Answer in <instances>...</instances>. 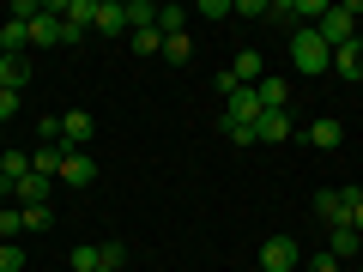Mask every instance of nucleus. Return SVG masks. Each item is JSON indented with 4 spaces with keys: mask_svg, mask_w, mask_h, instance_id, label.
<instances>
[{
    "mask_svg": "<svg viewBox=\"0 0 363 272\" xmlns=\"http://www.w3.org/2000/svg\"><path fill=\"white\" fill-rule=\"evenodd\" d=\"M0 272H25V248L18 242H0Z\"/></svg>",
    "mask_w": 363,
    "mask_h": 272,
    "instance_id": "cd10ccee",
    "label": "nucleus"
},
{
    "mask_svg": "<svg viewBox=\"0 0 363 272\" xmlns=\"http://www.w3.org/2000/svg\"><path fill=\"white\" fill-rule=\"evenodd\" d=\"M30 49H61V18H55L49 6L30 18Z\"/></svg>",
    "mask_w": 363,
    "mask_h": 272,
    "instance_id": "f8f14e48",
    "label": "nucleus"
},
{
    "mask_svg": "<svg viewBox=\"0 0 363 272\" xmlns=\"http://www.w3.org/2000/svg\"><path fill=\"white\" fill-rule=\"evenodd\" d=\"M315 218L333 230V224H345V188H321L315 194Z\"/></svg>",
    "mask_w": 363,
    "mask_h": 272,
    "instance_id": "ddd939ff",
    "label": "nucleus"
},
{
    "mask_svg": "<svg viewBox=\"0 0 363 272\" xmlns=\"http://www.w3.org/2000/svg\"><path fill=\"white\" fill-rule=\"evenodd\" d=\"M291 133H297V121H291L285 109H267V115L255 121V145H285Z\"/></svg>",
    "mask_w": 363,
    "mask_h": 272,
    "instance_id": "0eeeda50",
    "label": "nucleus"
},
{
    "mask_svg": "<svg viewBox=\"0 0 363 272\" xmlns=\"http://www.w3.org/2000/svg\"><path fill=\"white\" fill-rule=\"evenodd\" d=\"M67 260H73V272H97V266H104V242H79Z\"/></svg>",
    "mask_w": 363,
    "mask_h": 272,
    "instance_id": "a211bd4d",
    "label": "nucleus"
},
{
    "mask_svg": "<svg viewBox=\"0 0 363 272\" xmlns=\"http://www.w3.org/2000/svg\"><path fill=\"white\" fill-rule=\"evenodd\" d=\"M55 181H67V188H91V181H97L91 152H67V145H61V176H55Z\"/></svg>",
    "mask_w": 363,
    "mask_h": 272,
    "instance_id": "423d86ee",
    "label": "nucleus"
},
{
    "mask_svg": "<svg viewBox=\"0 0 363 272\" xmlns=\"http://www.w3.org/2000/svg\"><path fill=\"white\" fill-rule=\"evenodd\" d=\"M357 18H363V0H339V6H327L321 25H315V37L327 42V49H345V42H357Z\"/></svg>",
    "mask_w": 363,
    "mask_h": 272,
    "instance_id": "f257e3e1",
    "label": "nucleus"
},
{
    "mask_svg": "<svg viewBox=\"0 0 363 272\" xmlns=\"http://www.w3.org/2000/svg\"><path fill=\"white\" fill-rule=\"evenodd\" d=\"M260 115H267V109H260L255 85H236V91H230V115H224V128H255Z\"/></svg>",
    "mask_w": 363,
    "mask_h": 272,
    "instance_id": "20e7f679",
    "label": "nucleus"
},
{
    "mask_svg": "<svg viewBox=\"0 0 363 272\" xmlns=\"http://www.w3.org/2000/svg\"><path fill=\"white\" fill-rule=\"evenodd\" d=\"M230 79H236V85H260V79H267V61H260L255 49H242V55L230 61Z\"/></svg>",
    "mask_w": 363,
    "mask_h": 272,
    "instance_id": "2eb2a0df",
    "label": "nucleus"
},
{
    "mask_svg": "<svg viewBox=\"0 0 363 272\" xmlns=\"http://www.w3.org/2000/svg\"><path fill=\"white\" fill-rule=\"evenodd\" d=\"M303 266V248L291 236H267L260 242V272H297Z\"/></svg>",
    "mask_w": 363,
    "mask_h": 272,
    "instance_id": "7ed1b4c3",
    "label": "nucleus"
},
{
    "mask_svg": "<svg viewBox=\"0 0 363 272\" xmlns=\"http://www.w3.org/2000/svg\"><path fill=\"white\" fill-rule=\"evenodd\" d=\"M236 18H267V0H236Z\"/></svg>",
    "mask_w": 363,
    "mask_h": 272,
    "instance_id": "72a5a7b5",
    "label": "nucleus"
},
{
    "mask_svg": "<svg viewBox=\"0 0 363 272\" xmlns=\"http://www.w3.org/2000/svg\"><path fill=\"white\" fill-rule=\"evenodd\" d=\"M145 25H157V6L152 0H128V30H145Z\"/></svg>",
    "mask_w": 363,
    "mask_h": 272,
    "instance_id": "412c9836",
    "label": "nucleus"
},
{
    "mask_svg": "<svg viewBox=\"0 0 363 272\" xmlns=\"http://www.w3.org/2000/svg\"><path fill=\"white\" fill-rule=\"evenodd\" d=\"M345 224L363 236V188H345Z\"/></svg>",
    "mask_w": 363,
    "mask_h": 272,
    "instance_id": "b1692460",
    "label": "nucleus"
},
{
    "mask_svg": "<svg viewBox=\"0 0 363 272\" xmlns=\"http://www.w3.org/2000/svg\"><path fill=\"white\" fill-rule=\"evenodd\" d=\"M309 145H321V152L345 145V128H339V115H315V121H309Z\"/></svg>",
    "mask_w": 363,
    "mask_h": 272,
    "instance_id": "4468645a",
    "label": "nucleus"
},
{
    "mask_svg": "<svg viewBox=\"0 0 363 272\" xmlns=\"http://www.w3.org/2000/svg\"><path fill=\"white\" fill-rule=\"evenodd\" d=\"M18 236H25V212H0V242H18Z\"/></svg>",
    "mask_w": 363,
    "mask_h": 272,
    "instance_id": "393cba45",
    "label": "nucleus"
},
{
    "mask_svg": "<svg viewBox=\"0 0 363 272\" xmlns=\"http://www.w3.org/2000/svg\"><path fill=\"white\" fill-rule=\"evenodd\" d=\"M97 272H121V266H97Z\"/></svg>",
    "mask_w": 363,
    "mask_h": 272,
    "instance_id": "e433bc0d",
    "label": "nucleus"
},
{
    "mask_svg": "<svg viewBox=\"0 0 363 272\" xmlns=\"http://www.w3.org/2000/svg\"><path fill=\"white\" fill-rule=\"evenodd\" d=\"M327 254L345 266V260H357V254H363V236L351 230V224H333V230H327Z\"/></svg>",
    "mask_w": 363,
    "mask_h": 272,
    "instance_id": "1a4fd4ad",
    "label": "nucleus"
},
{
    "mask_svg": "<svg viewBox=\"0 0 363 272\" xmlns=\"http://www.w3.org/2000/svg\"><path fill=\"white\" fill-rule=\"evenodd\" d=\"M182 6H157V30H164V37H182Z\"/></svg>",
    "mask_w": 363,
    "mask_h": 272,
    "instance_id": "a878e982",
    "label": "nucleus"
},
{
    "mask_svg": "<svg viewBox=\"0 0 363 272\" xmlns=\"http://www.w3.org/2000/svg\"><path fill=\"white\" fill-rule=\"evenodd\" d=\"M291 67H297V73H327V67H333V49L315 37V25L291 30Z\"/></svg>",
    "mask_w": 363,
    "mask_h": 272,
    "instance_id": "f03ea898",
    "label": "nucleus"
},
{
    "mask_svg": "<svg viewBox=\"0 0 363 272\" xmlns=\"http://www.w3.org/2000/svg\"><path fill=\"white\" fill-rule=\"evenodd\" d=\"M0 176H6V181L18 188V181L30 176V152H0Z\"/></svg>",
    "mask_w": 363,
    "mask_h": 272,
    "instance_id": "6ab92c4d",
    "label": "nucleus"
},
{
    "mask_svg": "<svg viewBox=\"0 0 363 272\" xmlns=\"http://www.w3.org/2000/svg\"><path fill=\"white\" fill-rule=\"evenodd\" d=\"M0 200H13V181H6V176H0Z\"/></svg>",
    "mask_w": 363,
    "mask_h": 272,
    "instance_id": "f704fd0d",
    "label": "nucleus"
},
{
    "mask_svg": "<svg viewBox=\"0 0 363 272\" xmlns=\"http://www.w3.org/2000/svg\"><path fill=\"white\" fill-rule=\"evenodd\" d=\"M91 30H97V37H128V0H97Z\"/></svg>",
    "mask_w": 363,
    "mask_h": 272,
    "instance_id": "6e6552de",
    "label": "nucleus"
},
{
    "mask_svg": "<svg viewBox=\"0 0 363 272\" xmlns=\"http://www.w3.org/2000/svg\"><path fill=\"white\" fill-rule=\"evenodd\" d=\"M164 55H169V61H188V55H194V42H188V30H182V37H164Z\"/></svg>",
    "mask_w": 363,
    "mask_h": 272,
    "instance_id": "c85d7f7f",
    "label": "nucleus"
},
{
    "mask_svg": "<svg viewBox=\"0 0 363 272\" xmlns=\"http://www.w3.org/2000/svg\"><path fill=\"white\" fill-rule=\"evenodd\" d=\"M49 194H55V176H37V169H30V176L13 188L18 206H49Z\"/></svg>",
    "mask_w": 363,
    "mask_h": 272,
    "instance_id": "9b49d317",
    "label": "nucleus"
},
{
    "mask_svg": "<svg viewBox=\"0 0 363 272\" xmlns=\"http://www.w3.org/2000/svg\"><path fill=\"white\" fill-rule=\"evenodd\" d=\"M30 73H37V61H30V55H6V61H0V85H6V91H18V97H25Z\"/></svg>",
    "mask_w": 363,
    "mask_h": 272,
    "instance_id": "9d476101",
    "label": "nucleus"
},
{
    "mask_svg": "<svg viewBox=\"0 0 363 272\" xmlns=\"http://www.w3.org/2000/svg\"><path fill=\"white\" fill-rule=\"evenodd\" d=\"M91 133H97V115H85V109H67V115H61V145H67V152H85Z\"/></svg>",
    "mask_w": 363,
    "mask_h": 272,
    "instance_id": "39448f33",
    "label": "nucleus"
},
{
    "mask_svg": "<svg viewBox=\"0 0 363 272\" xmlns=\"http://www.w3.org/2000/svg\"><path fill=\"white\" fill-rule=\"evenodd\" d=\"M333 73L339 79H363V37L345 42V49H333Z\"/></svg>",
    "mask_w": 363,
    "mask_h": 272,
    "instance_id": "dca6fc26",
    "label": "nucleus"
},
{
    "mask_svg": "<svg viewBox=\"0 0 363 272\" xmlns=\"http://www.w3.org/2000/svg\"><path fill=\"white\" fill-rule=\"evenodd\" d=\"M104 266H121V272H128V248H121V242H104Z\"/></svg>",
    "mask_w": 363,
    "mask_h": 272,
    "instance_id": "2f4dec72",
    "label": "nucleus"
},
{
    "mask_svg": "<svg viewBox=\"0 0 363 272\" xmlns=\"http://www.w3.org/2000/svg\"><path fill=\"white\" fill-rule=\"evenodd\" d=\"M255 97H260V109H285V103H291V85H285L279 73H267V79L255 85Z\"/></svg>",
    "mask_w": 363,
    "mask_h": 272,
    "instance_id": "f3484780",
    "label": "nucleus"
},
{
    "mask_svg": "<svg viewBox=\"0 0 363 272\" xmlns=\"http://www.w3.org/2000/svg\"><path fill=\"white\" fill-rule=\"evenodd\" d=\"M18 212H25V230H37V236L55 224V212H49V206H18Z\"/></svg>",
    "mask_w": 363,
    "mask_h": 272,
    "instance_id": "bb28decb",
    "label": "nucleus"
},
{
    "mask_svg": "<svg viewBox=\"0 0 363 272\" xmlns=\"http://www.w3.org/2000/svg\"><path fill=\"white\" fill-rule=\"evenodd\" d=\"M30 169H37V176H61V145H37Z\"/></svg>",
    "mask_w": 363,
    "mask_h": 272,
    "instance_id": "aec40b11",
    "label": "nucleus"
},
{
    "mask_svg": "<svg viewBox=\"0 0 363 272\" xmlns=\"http://www.w3.org/2000/svg\"><path fill=\"white\" fill-rule=\"evenodd\" d=\"M200 18H236V6H224V0H200Z\"/></svg>",
    "mask_w": 363,
    "mask_h": 272,
    "instance_id": "7c9ffc66",
    "label": "nucleus"
},
{
    "mask_svg": "<svg viewBox=\"0 0 363 272\" xmlns=\"http://www.w3.org/2000/svg\"><path fill=\"white\" fill-rule=\"evenodd\" d=\"M297 272H303V266H297Z\"/></svg>",
    "mask_w": 363,
    "mask_h": 272,
    "instance_id": "58836bf2",
    "label": "nucleus"
},
{
    "mask_svg": "<svg viewBox=\"0 0 363 272\" xmlns=\"http://www.w3.org/2000/svg\"><path fill=\"white\" fill-rule=\"evenodd\" d=\"M321 13H327V0H291V18L297 25H321Z\"/></svg>",
    "mask_w": 363,
    "mask_h": 272,
    "instance_id": "4be33fe9",
    "label": "nucleus"
},
{
    "mask_svg": "<svg viewBox=\"0 0 363 272\" xmlns=\"http://www.w3.org/2000/svg\"><path fill=\"white\" fill-rule=\"evenodd\" d=\"M303 272H339V260H333V254H327V248H321V254H315V260H303Z\"/></svg>",
    "mask_w": 363,
    "mask_h": 272,
    "instance_id": "473e14b6",
    "label": "nucleus"
},
{
    "mask_svg": "<svg viewBox=\"0 0 363 272\" xmlns=\"http://www.w3.org/2000/svg\"><path fill=\"white\" fill-rule=\"evenodd\" d=\"M339 272H357V260H351V266H339Z\"/></svg>",
    "mask_w": 363,
    "mask_h": 272,
    "instance_id": "c9c22d12",
    "label": "nucleus"
},
{
    "mask_svg": "<svg viewBox=\"0 0 363 272\" xmlns=\"http://www.w3.org/2000/svg\"><path fill=\"white\" fill-rule=\"evenodd\" d=\"M133 49H140V55H164V30H157V25L133 30Z\"/></svg>",
    "mask_w": 363,
    "mask_h": 272,
    "instance_id": "5701e85b",
    "label": "nucleus"
},
{
    "mask_svg": "<svg viewBox=\"0 0 363 272\" xmlns=\"http://www.w3.org/2000/svg\"><path fill=\"white\" fill-rule=\"evenodd\" d=\"M357 272H363V254H357Z\"/></svg>",
    "mask_w": 363,
    "mask_h": 272,
    "instance_id": "4c0bfd02",
    "label": "nucleus"
},
{
    "mask_svg": "<svg viewBox=\"0 0 363 272\" xmlns=\"http://www.w3.org/2000/svg\"><path fill=\"white\" fill-rule=\"evenodd\" d=\"M18 103H25V97H18V91H6V85H0V121H13V115H18Z\"/></svg>",
    "mask_w": 363,
    "mask_h": 272,
    "instance_id": "c756f323",
    "label": "nucleus"
}]
</instances>
